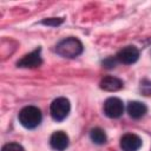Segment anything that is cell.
Returning <instances> with one entry per match:
<instances>
[{"label": "cell", "mask_w": 151, "mask_h": 151, "mask_svg": "<svg viewBox=\"0 0 151 151\" xmlns=\"http://www.w3.org/2000/svg\"><path fill=\"white\" fill-rule=\"evenodd\" d=\"M142 146V139L134 133H126L120 138L123 151H138Z\"/></svg>", "instance_id": "7"}, {"label": "cell", "mask_w": 151, "mask_h": 151, "mask_svg": "<svg viewBox=\"0 0 151 151\" xmlns=\"http://www.w3.org/2000/svg\"><path fill=\"white\" fill-rule=\"evenodd\" d=\"M138 58H139V51L134 46H125L122 50H119L116 55L117 61L125 64V65L136 63L138 60Z\"/></svg>", "instance_id": "5"}, {"label": "cell", "mask_w": 151, "mask_h": 151, "mask_svg": "<svg viewBox=\"0 0 151 151\" xmlns=\"http://www.w3.org/2000/svg\"><path fill=\"white\" fill-rule=\"evenodd\" d=\"M70 110H71L70 100L65 97H59L54 99L50 106V113L55 122L64 120L68 116Z\"/></svg>", "instance_id": "3"}, {"label": "cell", "mask_w": 151, "mask_h": 151, "mask_svg": "<svg viewBox=\"0 0 151 151\" xmlns=\"http://www.w3.org/2000/svg\"><path fill=\"white\" fill-rule=\"evenodd\" d=\"M90 138L94 144L101 145L106 143V133L104 132V130H101L100 127H94L90 131Z\"/></svg>", "instance_id": "11"}, {"label": "cell", "mask_w": 151, "mask_h": 151, "mask_svg": "<svg viewBox=\"0 0 151 151\" xmlns=\"http://www.w3.org/2000/svg\"><path fill=\"white\" fill-rule=\"evenodd\" d=\"M147 107L144 103L140 101H130L127 105V113L133 119H139L145 116Z\"/></svg>", "instance_id": "10"}, {"label": "cell", "mask_w": 151, "mask_h": 151, "mask_svg": "<svg viewBox=\"0 0 151 151\" xmlns=\"http://www.w3.org/2000/svg\"><path fill=\"white\" fill-rule=\"evenodd\" d=\"M42 119L41 111L37 106H25L19 112V122L26 129H35Z\"/></svg>", "instance_id": "2"}, {"label": "cell", "mask_w": 151, "mask_h": 151, "mask_svg": "<svg viewBox=\"0 0 151 151\" xmlns=\"http://www.w3.org/2000/svg\"><path fill=\"white\" fill-rule=\"evenodd\" d=\"M50 144L52 149L57 151H64L68 146V136L63 131H55L50 138Z\"/></svg>", "instance_id": "8"}, {"label": "cell", "mask_w": 151, "mask_h": 151, "mask_svg": "<svg viewBox=\"0 0 151 151\" xmlns=\"http://www.w3.org/2000/svg\"><path fill=\"white\" fill-rule=\"evenodd\" d=\"M1 151H25V149L18 143H7L2 146Z\"/></svg>", "instance_id": "12"}, {"label": "cell", "mask_w": 151, "mask_h": 151, "mask_svg": "<svg viewBox=\"0 0 151 151\" xmlns=\"http://www.w3.org/2000/svg\"><path fill=\"white\" fill-rule=\"evenodd\" d=\"M99 86L101 90L104 91H109V92H116L120 88H123L124 84L123 81L117 78V77H113V76H107V77H104L100 83H99Z\"/></svg>", "instance_id": "9"}, {"label": "cell", "mask_w": 151, "mask_h": 151, "mask_svg": "<svg viewBox=\"0 0 151 151\" xmlns=\"http://www.w3.org/2000/svg\"><path fill=\"white\" fill-rule=\"evenodd\" d=\"M116 63H117V59H116V57H114V58H112V57H111V58H107V59H105L103 64H104V66H105V67H109V68H110V67H114Z\"/></svg>", "instance_id": "14"}, {"label": "cell", "mask_w": 151, "mask_h": 151, "mask_svg": "<svg viewBox=\"0 0 151 151\" xmlns=\"http://www.w3.org/2000/svg\"><path fill=\"white\" fill-rule=\"evenodd\" d=\"M124 112V104L117 97L107 98L104 103V113L109 118H119Z\"/></svg>", "instance_id": "4"}, {"label": "cell", "mask_w": 151, "mask_h": 151, "mask_svg": "<svg viewBox=\"0 0 151 151\" xmlns=\"http://www.w3.org/2000/svg\"><path fill=\"white\" fill-rule=\"evenodd\" d=\"M61 22H63V19L61 18H50V19L42 21L44 25H52V26H58Z\"/></svg>", "instance_id": "13"}, {"label": "cell", "mask_w": 151, "mask_h": 151, "mask_svg": "<svg viewBox=\"0 0 151 151\" xmlns=\"http://www.w3.org/2000/svg\"><path fill=\"white\" fill-rule=\"evenodd\" d=\"M55 52L64 58H76L83 52V44L79 39L70 37L59 41L55 46Z\"/></svg>", "instance_id": "1"}, {"label": "cell", "mask_w": 151, "mask_h": 151, "mask_svg": "<svg viewBox=\"0 0 151 151\" xmlns=\"http://www.w3.org/2000/svg\"><path fill=\"white\" fill-rule=\"evenodd\" d=\"M41 50L37 48L33 52L24 55L18 63V67H25V68H35L39 67L42 64V59H41V54H40Z\"/></svg>", "instance_id": "6"}]
</instances>
